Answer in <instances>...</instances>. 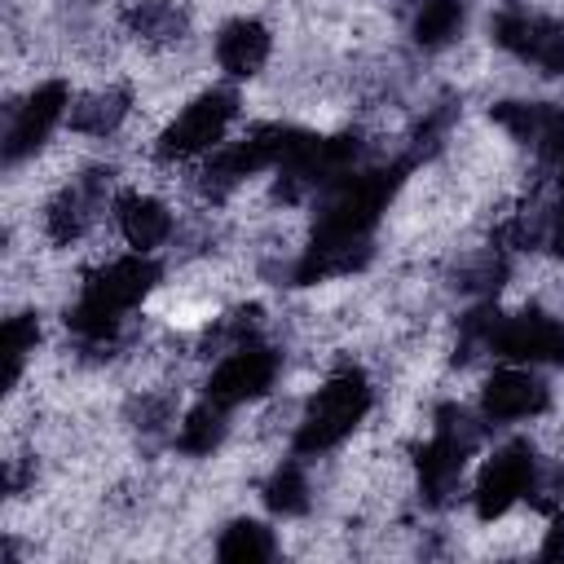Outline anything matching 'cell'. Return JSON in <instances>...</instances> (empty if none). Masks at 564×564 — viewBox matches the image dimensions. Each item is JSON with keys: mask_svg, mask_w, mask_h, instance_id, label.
Returning <instances> with one entry per match:
<instances>
[{"mask_svg": "<svg viewBox=\"0 0 564 564\" xmlns=\"http://www.w3.org/2000/svg\"><path fill=\"white\" fill-rule=\"evenodd\" d=\"M264 502H269V511H278V516H304V511H308V480H304V471H300L295 463L278 467L273 480L264 485Z\"/></svg>", "mask_w": 564, "mask_h": 564, "instance_id": "603a6c76", "label": "cell"}, {"mask_svg": "<svg viewBox=\"0 0 564 564\" xmlns=\"http://www.w3.org/2000/svg\"><path fill=\"white\" fill-rule=\"evenodd\" d=\"M494 119L524 145H533L546 163L564 167V110L551 101H498Z\"/></svg>", "mask_w": 564, "mask_h": 564, "instance_id": "5bb4252c", "label": "cell"}, {"mask_svg": "<svg viewBox=\"0 0 564 564\" xmlns=\"http://www.w3.org/2000/svg\"><path fill=\"white\" fill-rule=\"evenodd\" d=\"M357 137H308V132H295L282 163H278V194L286 203L313 194V189H326L335 185L344 172H352L357 163Z\"/></svg>", "mask_w": 564, "mask_h": 564, "instance_id": "5b68a950", "label": "cell"}, {"mask_svg": "<svg viewBox=\"0 0 564 564\" xmlns=\"http://www.w3.org/2000/svg\"><path fill=\"white\" fill-rule=\"evenodd\" d=\"M234 110H238V97L225 93V88H212V93L194 97L167 123V132L159 137V159H194L203 150H216L225 128H229V119H234Z\"/></svg>", "mask_w": 564, "mask_h": 564, "instance_id": "ba28073f", "label": "cell"}, {"mask_svg": "<svg viewBox=\"0 0 564 564\" xmlns=\"http://www.w3.org/2000/svg\"><path fill=\"white\" fill-rule=\"evenodd\" d=\"M264 57H269V31H264L260 22H251V18H238V22H229V26L216 35V62H220L234 79L256 75V70L264 66Z\"/></svg>", "mask_w": 564, "mask_h": 564, "instance_id": "e0dca14e", "label": "cell"}, {"mask_svg": "<svg viewBox=\"0 0 564 564\" xmlns=\"http://www.w3.org/2000/svg\"><path fill=\"white\" fill-rule=\"evenodd\" d=\"M480 410L485 419L494 423H520L529 414H542L546 410V383L520 366H507V370H494V379L485 383L480 392Z\"/></svg>", "mask_w": 564, "mask_h": 564, "instance_id": "9a60e30c", "label": "cell"}, {"mask_svg": "<svg viewBox=\"0 0 564 564\" xmlns=\"http://www.w3.org/2000/svg\"><path fill=\"white\" fill-rule=\"evenodd\" d=\"M546 238H551V247L564 256V198H560V207L551 212V229H546Z\"/></svg>", "mask_w": 564, "mask_h": 564, "instance_id": "d4e9b609", "label": "cell"}, {"mask_svg": "<svg viewBox=\"0 0 564 564\" xmlns=\"http://www.w3.org/2000/svg\"><path fill=\"white\" fill-rule=\"evenodd\" d=\"M533 476H538L533 449H529L524 441L502 445V449L480 467V476H476V489H471V498H476V516H480V520H498V516H507V511L533 489Z\"/></svg>", "mask_w": 564, "mask_h": 564, "instance_id": "9c48e42d", "label": "cell"}, {"mask_svg": "<svg viewBox=\"0 0 564 564\" xmlns=\"http://www.w3.org/2000/svg\"><path fill=\"white\" fill-rule=\"evenodd\" d=\"M128 26L137 35H145V40H181L185 18H181V9L172 0H137L128 9Z\"/></svg>", "mask_w": 564, "mask_h": 564, "instance_id": "7402d4cb", "label": "cell"}, {"mask_svg": "<svg viewBox=\"0 0 564 564\" xmlns=\"http://www.w3.org/2000/svg\"><path fill=\"white\" fill-rule=\"evenodd\" d=\"M220 436H225V405H216V401L207 397V401H198V405L185 414V423H181V432H176V445H181L185 454H212V449L220 445Z\"/></svg>", "mask_w": 564, "mask_h": 564, "instance_id": "ffe728a7", "label": "cell"}, {"mask_svg": "<svg viewBox=\"0 0 564 564\" xmlns=\"http://www.w3.org/2000/svg\"><path fill=\"white\" fill-rule=\"evenodd\" d=\"M115 220H119V234L128 238L132 251H154L172 234L167 207L159 198H145V194H123L115 203Z\"/></svg>", "mask_w": 564, "mask_h": 564, "instance_id": "2e32d148", "label": "cell"}, {"mask_svg": "<svg viewBox=\"0 0 564 564\" xmlns=\"http://www.w3.org/2000/svg\"><path fill=\"white\" fill-rule=\"evenodd\" d=\"M401 185V163L397 167H370V172H344L335 185H326V203L317 212V229L308 251L295 264L300 282L317 278H339L352 273L370 260V234L388 207V198Z\"/></svg>", "mask_w": 564, "mask_h": 564, "instance_id": "6da1fadb", "label": "cell"}, {"mask_svg": "<svg viewBox=\"0 0 564 564\" xmlns=\"http://www.w3.org/2000/svg\"><path fill=\"white\" fill-rule=\"evenodd\" d=\"M542 555H551V560H560V555H564V516H555V529H551V538H546Z\"/></svg>", "mask_w": 564, "mask_h": 564, "instance_id": "484cf974", "label": "cell"}, {"mask_svg": "<svg viewBox=\"0 0 564 564\" xmlns=\"http://www.w3.org/2000/svg\"><path fill=\"white\" fill-rule=\"evenodd\" d=\"M106 194H110V172L93 167V172H79L53 203H48V216H44V229L53 242H75L88 234V225L97 220V212L106 207Z\"/></svg>", "mask_w": 564, "mask_h": 564, "instance_id": "4fadbf2b", "label": "cell"}, {"mask_svg": "<svg viewBox=\"0 0 564 564\" xmlns=\"http://www.w3.org/2000/svg\"><path fill=\"white\" fill-rule=\"evenodd\" d=\"M458 26H463V0H423V9L414 13V40L423 48L449 44Z\"/></svg>", "mask_w": 564, "mask_h": 564, "instance_id": "44dd1931", "label": "cell"}, {"mask_svg": "<svg viewBox=\"0 0 564 564\" xmlns=\"http://www.w3.org/2000/svg\"><path fill=\"white\" fill-rule=\"evenodd\" d=\"M216 555H220L225 564H260V560L273 555V533H269L264 524H256V520H234V524L220 533Z\"/></svg>", "mask_w": 564, "mask_h": 564, "instance_id": "d6986e66", "label": "cell"}, {"mask_svg": "<svg viewBox=\"0 0 564 564\" xmlns=\"http://www.w3.org/2000/svg\"><path fill=\"white\" fill-rule=\"evenodd\" d=\"M476 441H480V427L458 405H445L436 414V432L419 449V489H423V498L432 507L454 498V489L463 480V467H467V454L476 449Z\"/></svg>", "mask_w": 564, "mask_h": 564, "instance_id": "8992f818", "label": "cell"}, {"mask_svg": "<svg viewBox=\"0 0 564 564\" xmlns=\"http://www.w3.org/2000/svg\"><path fill=\"white\" fill-rule=\"evenodd\" d=\"M70 110V93L66 84H40L22 97V106H13L9 115V132H4V163L26 159L35 145H44V137L57 128V119Z\"/></svg>", "mask_w": 564, "mask_h": 564, "instance_id": "8fae6325", "label": "cell"}, {"mask_svg": "<svg viewBox=\"0 0 564 564\" xmlns=\"http://www.w3.org/2000/svg\"><path fill=\"white\" fill-rule=\"evenodd\" d=\"M273 375H278V357H273L264 344H234V352L212 370L207 397H212L216 405L234 410V405H242V401L269 392Z\"/></svg>", "mask_w": 564, "mask_h": 564, "instance_id": "7c38bea8", "label": "cell"}, {"mask_svg": "<svg viewBox=\"0 0 564 564\" xmlns=\"http://www.w3.org/2000/svg\"><path fill=\"white\" fill-rule=\"evenodd\" d=\"M154 282H159V264H154L145 251L119 256V260H110L106 269H97V273L84 282L75 308L66 313V326H70L84 344H106V339H115L123 313L137 308V304L150 295Z\"/></svg>", "mask_w": 564, "mask_h": 564, "instance_id": "7a4b0ae2", "label": "cell"}, {"mask_svg": "<svg viewBox=\"0 0 564 564\" xmlns=\"http://www.w3.org/2000/svg\"><path fill=\"white\" fill-rule=\"evenodd\" d=\"M467 335L480 339L502 361H564V322L524 308V313H471Z\"/></svg>", "mask_w": 564, "mask_h": 564, "instance_id": "277c9868", "label": "cell"}, {"mask_svg": "<svg viewBox=\"0 0 564 564\" xmlns=\"http://www.w3.org/2000/svg\"><path fill=\"white\" fill-rule=\"evenodd\" d=\"M370 410V383L361 370L344 366L335 370L317 392L313 401L304 405V419H300V432H295V449L300 454H322L330 445H339Z\"/></svg>", "mask_w": 564, "mask_h": 564, "instance_id": "3957f363", "label": "cell"}, {"mask_svg": "<svg viewBox=\"0 0 564 564\" xmlns=\"http://www.w3.org/2000/svg\"><path fill=\"white\" fill-rule=\"evenodd\" d=\"M35 339H40L35 317H9V322H4V383H9V388L18 383L26 352H35Z\"/></svg>", "mask_w": 564, "mask_h": 564, "instance_id": "cb8c5ba5", "label": "cell"}, {"mask_svg": "<svg viewBox=\"0 0 564 564\" xmlns=\"http://www.w3.org/2000/svg\"><path fill=\"white\" fill-rule=\"evenodd\" d=\"M291 137H295L291 128L269 123V128H256L251 137H242V141H234V145H216L212 159H207V167H203V194L225 198V194H234L247 176H256V172H264V167H278L282 154H286V145H291Z\"/></svg>", "mask_w": 564, "mask_h": 564, "instance_id": "52a82bcc", "label": "cell"}, {"mask_svg": "<svg viewBox=\"0 0 564 564\" xmlns=\"http://www.w3.org/2000/svg\"><path fill=\"white\" fill-rule=\"evenodd\" d=\"M123 115H128V93L123 88H106V93H93V97L70 106V123L79 132H93V137L115 132L123 123Z\"/></svg>", "mask_w": 564, "mask_h": 564, "instance_id": "ac0fdd59", "label": "cell"}, {"mask_svg": "<svg viewBox=\"0 0 564 564\" xmlns=\"http://www.w3.org/2000/svg\"><path fill=\"white\" fill-rule=\"evenodd\" d=\"M494 40L542 75H564V22L538 13H502L494 22Z\"/></svg>", "mask_w": 564, "mask_h": 564, "instance_id": "30bf717a", "label": "cell"}]
</instances>
